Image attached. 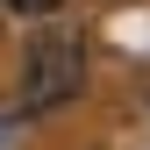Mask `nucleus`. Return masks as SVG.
<instances>
[{
    "label": "nucleus",
    "mask_w": 150,
    "mask_h": 150,
    "mask_svg": "<svg viewBox=\"0 0 150 150\" xmlns=\"http://www.w3.org/2000/svg\"><path fill=\"white\" fill-rule=\"evenodd\" d=\"M0 7H7V14H57L64 0H0Z\"/></svg>",
    "instance_id": "nucleus-2"
},
{
    "label": "nucleus",
    "mask_w": 150,
    "mask_h": 150,
    "mask_svg": "<svg viewBox=\"0 0 150 150\" xmlns=\"http://www.w3.org/2000/svg\"><path fill=\"white\" fill-rule=\"evenodd\" d=\"M86 86V43L71 29H50L29 43V64H22V115H50V107L79 100Z\"/></svg>",
    "instance_id": "nucleus-1"
}]
</instances>
